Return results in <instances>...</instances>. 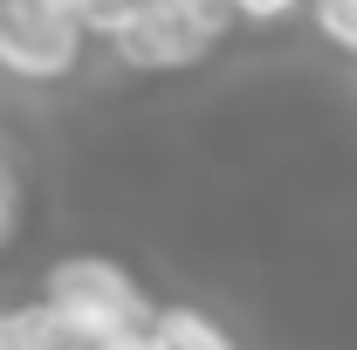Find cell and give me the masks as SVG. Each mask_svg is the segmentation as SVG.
I'll return each mask as SVG.
<instances>
[{
    "instance_id": "obj_4",
    "label": "cell",
    "mask_w": 357,
    "mask_h": 350,
    "mask_svg": "<svg viewBox=\"0 0 357 350\" xmlns=\"http://www.w3.org/2000/svg\"><path fill=\"white\" fill-rule=\"evenodd\" d=\"M316 7V28H323V42L357 55V0H310Z\"/></svg>"
},
{
    "instance_id": "obj_5",
    "label": "cell",
    "mask_w": 357,
    "mask_h": 350,
    "mask_svg": "<svg viewBox=\"0 0 357 350\" xmlns=\"http://www.w3.org/2000/svg\"><path fill=\"white\" fill-rule=\"evenodd\" d=\"M303 0H234V21H282V14H296Z\"/></svg>"
},
{
    "instance_id": "obj_6",
    "label": "cell",
    "mask_w": 357,
    "mask_h": 350,
    "mask_svg": "<svg viewBox=\"0 0 357 350\" xmlns=\"http://www.w3.org/2000/svg\"><path fill=\"white\" fill-rule=\"evenodd\" d=\"M7 220H14V192H7V178H0V234H7Z\"/></svg>"
},
{
    "instance_id": "obj_3",
    "label": "cell",
    "mask_w": 357,
    "mask_h": 350,
    "mask_svg": "<svg viewBox=\"0 0 357 350\" xmlns=\"http://www.w3.org/2000/svg\"><path fill=\"white\" fill-rule=\"evenodd\" d=\"M0 350H62V330L42 303H21V309H0Z\"/></svg>"
},
{
    "instance_id": "obj_1",
    "label": "cell",
    "mask_w": 357,
    "mask_h": 350,
    "mask_svg": "<svg viewBox=\"0 0 357 350\" xmlns=\"http://www.w3.org/2000/svg\"><path fill=\"white\" fill-rule=\"evenodd\" d=\"M35 303L55 316L62 350H117V344H131V337H144V323H151L137 282L117 261H103V254L55 261L42 275V296Z\"/></svg>"
},
{
    "instance_id": "obj_2",
    "label": "cell",
    "mask_w": 357,
    "mask_h": 350,
    "mask_svg": "<svg viewBox=\"0 0 357 350\" xmlns=\"http://www.w3.org/2000/svg\"><path fill=\"white\" fill-rule=\"evenodd\" d=\"M103 42H110V55H117L124 69H192L199 55H213L220 35H213L185 0H151V7L124 14Z\"/></svg>"
}]
</instances>
